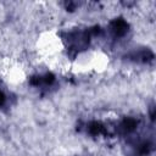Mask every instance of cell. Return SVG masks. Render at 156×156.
Listing matches in <instances>:
<instances>
[{
  "instance_id": "6da1fadb",
  "label": "cell",
  "mask_w": 156,
  "mask_h": 156,
  "mask_svg": "<svg viewBox=\"0 0 156 156\" xmlns=\"http://www.w3.org/2000/svg\"><path fill=\"white\" fill-rule=\"evenodd\" d=\"M111 28H112L115 35L122 37V35H124V34L127 33V30H128V29H127V28H128V24H127L126 21L118 18V20H116V21H113V22L111 23Z\"/></svg>"
},
{
  "instance_id": "7a4b0ae2",
  "label": "cell",
  "mask_w": 156,
  "mask_h": 156,
  "mask_svg": "<svg viewBox=\"0 0 156 156\" xmlns=\"http://www.w3.org/2000/svg\"><path fill=\"white\" fill-rule=\"evenodd\" d=\"M5 101H6V96H5V94L0 90V106H2V105L5 104Z\"/></svg>"
}]
</instances>
